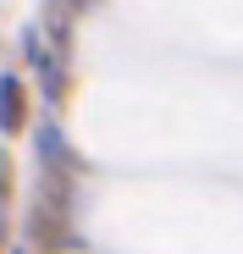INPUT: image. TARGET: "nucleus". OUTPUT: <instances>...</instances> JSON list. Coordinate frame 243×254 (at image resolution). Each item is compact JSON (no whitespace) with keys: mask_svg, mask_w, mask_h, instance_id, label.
I'll return each mask as SVG.
<instances>
[{"mask_svg":"<svg viewBox=\"0 0 243 254\" xmlns=\"http://www.w3.org/2000/svg\"><path fill=\"white\" fill-rule=\"evenodd\" d=\"M17 122H22V83L6 72V77H0V127L11 133Z\"/></svg>","mask_w":243,"mask_h":254,"instance_id":"nucleus-1","label":"nucleus"},{"mask_svg":"<svg viewBox=\"0 0 243 254\" xmlns=\"http://www.w3.org/2000/svg\"><path fill=\"white\" fill-rule=\"evenodd\" d=\"M39 155H45V160H61V155H66V144H61V127H45V133H39Z\"/></svg>","mask_w":243,"mask_h":254,"instance_id":"nucleus-2","label":"nucleus"}]
</instances>
